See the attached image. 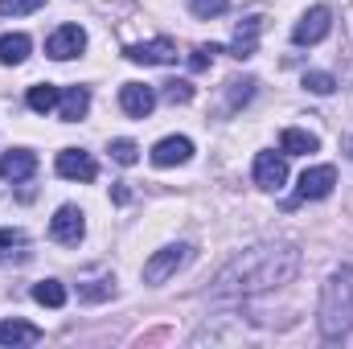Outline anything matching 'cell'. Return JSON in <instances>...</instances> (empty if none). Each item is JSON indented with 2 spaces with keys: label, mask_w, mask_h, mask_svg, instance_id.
<instances>
[{
  "label": "cell",
  "mask_w": 353,
  "mask_h": 349,
  "mask_svg": "<svg viewBox=\"0 0 353 349\" xmlns=\"http://www.w3.org/2000/svg\"><path fill=\"white\" fill-rule=\"evenodd\" d=\"M353 333V267H337L321 292V337L341 341Z\"/></svg>",
  "instance_id": "7a4b0ae2"
},
{
  "label": "cell",
  "mask_w": 353,
  "mask_h": 349,
  "mask_svg": "<svg viewBox=\"0 0 353 349\" xmlns=\"http://www.w3.org/2000/svg\"><path fill=\"white\" fill-rule=\"evenodd\" d=\"M33 300L46 304V308H62L66 304V288L58 279H41V283H33Z\"/></svg>",
  "instance_id": "ffe728a7"
},
{
  "label": "cell",
  "mask_w": 353,
  "mask_h": 349,
  "mask_svg": "<svg viewBox=\"0 0 353 349\" xmlns=\"http://www.w3.org/2000/svg\"><path fill=\"white\" fill-rule=\"evenodd\" d=\"M288 181V157L283 152H259L255 157V185L259 189H283Z\"/></svg>",
  "instance_id": "9c48e42d"
},
{
  "label": "cell",
  "mask_w": 353,
  "mask_h": 349,
  "mask_svg": "<svg viewBox=\"0 0 353 349\" xmlns=\"http://www.w3.org/2000/svg\"><path fill=\"white\" fill-rule=\"evenodd\" d=\"M58 87H50V83H37V87H29V107L37 111V115H46V111H54L58 107Z\"/></svg>",
  "instance_id": "44dd1931"
},
{
  "label": "cell",
  "mask_w": 353,
  "mask_h": 349,
  "mask_svg": "<svg viewBox=\"0 0 353 349\" xmlns=\"http://www.w3.org/2000/svg\"><path fill=\"white\" fill-rule=\"evenodd\" d=\"M345 152H350V161H353V136H350V140H345Z\"/></svg>",
  "instance_id": "f1b7e54d"
},
{
  "label": "cell",
  "mask_w": 353,
  "mask_h": 349,
  "mask_svg": "<svg viewBox=\"0 0 353 349\" xmlns=\"http://www.w3.org/2000/svg\"><path fill=\"white\" fill-rule=\"evenodd\" d=\"M304 87L312 90V94H333V90H337V83H333V74L312 70V74H304Z\"/></svg>",
  "instance_id": "484cf974"
},
{
  "label": "cell",
  "mask_w": 353,
  "mask_h": 349,
  "mask_svg": "<svg viewBox=\"0 0 353 349\" xmlns=\"http://www.w3.org/2000/svg\"><path fill=\"white\" fill-rule=\"evenodd\" d=\"M329 29H333V12H329L325 4H316V8H308V12L296 21L292 41H296V46H316V41L329 37Z\"/></svg>",
  "instance_id": "277c9868"
},
{
  "label": "cell",
  "mask_w": 353,
  "mask_h": 349,
  "mask_svg": "<svg viewBox=\"0 0 353 349\" xmlns=\"http://www.w3.org/2000/svg\"><path fill=\"white\" fill-rule=\"evenodd\" d=\"M83 50H87V33H83L79 25H62V29H54L50 41H46V54H50L54 62H70V58H79Z\"/></svg>",
  "instance_id": "8992f818"
},
{
  "label": "cell",
  "mask_w": 353,
  "mask_h": 349,
  "mask_svg": "<svg viewBox=\"0 0 353 349\" xmlns=\"http://www.w3.org/2000/svg\"><path fill=\"white\" fill-rule=\"evenodd\" d=\"M37 8H46V0H0V17H25Z\"/></svg>",
  "instance_id": "603a6c76"
},
{
  "label": "cell",
  "mask_w": 353,
  "mask_h": 349,
  "mask_svg": "<svg viewBox=\"0 0 353 349\" xmlns=\"http://www.w3.org/2000/svg\"><path fill=\"white\" fill-rule=\"evenodd\" d=\"M259 33H263V17H243L234 25V37H230V54L234 58H251L259 50Z\"/></svg>",
  "instance_id": "7c38bea8"
},
{
  "label": "cell",
  "mask_w": 353,
  "mask_h": 349,
  "mask_svg": "<svg viewBox=\"0 0 353 349\" xmlns=\"http://www.w3.org/2000/svg\"><path fill=\"white\" fill-rule=\"evenodd\" d=\"M87 235V222H83V210L79 206H62L54 218H50V239L62 243V247H79Z\"/></svg>",
  "instance_id": "5b68a950"
},
{
  "label": "cell",
  "mask_w": 353,
  "mask_h": 349,
  "mask_svg": "<svg viewBox=\"0 0 353 349\" xmlns=\"http://www.w3.org/2000/svg\"><path fill=\"white\" fill-rule=\"evenodd\" d=\"M111 157H115L119 165H136V157H140V148H136L132 140H111Z\"/></svg>",
  "instance_id": "4316f807"
},
{
  "label": "cell",
  "mask_w": 353,
  "mask_h": 349,
  "mask_svg": "<svg viewBox=\"0 0 353 349\" xmlns=\"http://www.w3.org/2000/svg\"><path fill=\"white\" fill-rule=\"evenodd\" d=\"M128 58H132V62H140V66H169V62H176V46L169 41V37L140 41V46H132V50H128Z\"/></svg>",
  "instance_id": "8fae6325"
},
{
  "label": "cell",
  "mask_w": 353,
  "mask_h": 349,
  "mask_svg": "<svg viewBox=\"0 0 353 349\" xmlns=\"http://www.w3.org/2000/svg\"><path fill=\"white\" fill-rule=\"evenodd\" d=\"M58 173L66 177V181H94L99 177V165H94V157L83 152V148H66V152H58Z\"/></svg>",
  "instance_id": "30bf717a"
},
{
  "label": "cell",
  "mask_w": 353,
  "mask_h": 349,
  "mask_svg": "<svg viewBox=\"0 0 353 349\" xmlns=\"http://www.w3.org/2000/svg\"><path fill=\"white\" fill-rule=\"evenodd\" d=\"M33 173H37V157L29 148H12V152L0 157V177L4 181H29Z\"/></svg>",
  "instance_id": "5bb4252c"
},
{
  "label": "cell",
  "mask_w": 353,
  "mask_h": 349,
  "mask_svg": "<svg viewBox=\"0 0 353 349\" xmlns=\"http://www.w3.org/2000/svg\"><path fill=\"white\" fill-rule=\"evenodd\" d=\"M279 148H283V157H308V152L321 148V140H316L312 132H304V128H288V132L279 136Z\"/></svg>",
  "instance_id": "ac0fdd59"
},
{
  "label": "cell",
  "mask_w": 353,
  "mask_h": 349,
  "mask_svg": "<svg viewBox=\"0 0 353 349\" xmlns=\"http://www.w3.org/2000/svg\"><path fill=\"white\" fill-rule=\"evenodd\" d=\"M218 54H222L218 46H197V50L189 54V66H193V70H205V66H210V62H214Z\"/></svg>",
  "instance_id": "83f0119b"
},
{
  "label": "cell",
  "mask_w": 353,
  "mask_h": 349,
  "mask_svg": "<svg viewBox=\"0 0 353 349\" xmlns=\"http://www.w3.org/2000/svg\"><path fill=\"white\" fill-rule=\"evenodd\" d=\"M189 243H176V247H165V251H157L152 259L144 263V283H165L173 271H181L185 263H189Z\"/></svg>",
  "instance_id": "3957f363"
},
{
  "label": "cell",
  "mask_w": 353,
  "mask_h": 349,
  "mask_svg": "<svg viewBox=\"0 0 353 349\" xmlns=\"http://www.w3.org/2000/svg\"><path fill=\"white\" fill-rule=\"evenodd\" d=\"M255 79H234L230 83V107H243V103H251V94H255Z\"/></svg>",
  "instance_id": "cb8c5ba5"
},
{
  "label": "cell",
  "mask_w": 353,
  "mask_h": 349,
  "mask_svg": "<svg viewBox=\"0 0 353 349\" xmlns=\"http://www.w3.org/2000/svg\"><path fill=\"white\" fill-rule=\"evenodd\" d=\"M333 185H337V169H333V165L304 169V173H300V197H304V201H321V197L333 193Z\"/></svg>",
  "instance_id": "ba28073f"
},
{
  "label": "cell",
  "mask_w": 353,
  "mask_h": 349,
  "mask_svg": "<svg viewBox=\"0 0 353 349\" xmlns=\"http://www.w3.org/2000/svg\"><path fill=\"white\" fill-rule=\"evenodd\" d=\"M193 157V144L185 140V136H165L157 148H152V165H161V169H173V165H185Z\"/></svg>",
  "instance_id": "4fadbf2b"
},
{
  "label": "cell",
  "mask_w": 353,
  "mask_h": 349,
  "mask_svg": "<svg viewBox=\"0 0 353 349\" xmlns=\"http://www.w3.org/2000/svg\"><path fill=\"white\" fill-rule=\"evenodd\" d=\"M119 107H123L132 119H148L152 107H157V90L148 87V83H123V90H119Z\"/></svg>",
  "instance_id": "52a82bcc"
},
{
  "label": "cell",
  "mask_w": 353,
  "mask_h": 349,
  "mask_svg": "<svg viewBox=\"0 0 353 349\" xmlns=\"http://www.w3.org/2000/svg\"><path fill=\"white\" fill-rule=\"evenodd\" d=\"M161 94H165V103H189V99H193V87H189V83H185V79H169V83H161Z\"/></svg>",
  "instance_id": "7402d4cb"
},
{
  "label": "cell",
  "mask_w": 353,
  "mask_h": 349,
  "mask_svg": "<svg viewBox=\"0 0 353 349\" xmlns=\"http://www.w3.org/2000/svg\"><path fill=\"white\" fill-rule=\"evenodd\" d=\"M226 4H230V0H189V12L201 17V21H210V17L226 12Z\"/></svg>",
  "instance_id": "d4e9b609"
},
{
  "label": "cell",
  "mask_w": 353,
  "mask_h": 349,
  "mask_svg": "<svg viewBox=\"0 0 353 349\" xmlns=\"http://www.w3.org/2000/svg\"><path fill=\"white\" fill-rule=\"evenodd\" d=\"M25 259H29V235L17 230V226L12 230H0V263L12 267V263H25Z\"/></svg>",
  "instance_id": "2e32d148"
},
{
  "label": "cell",
  "mask_w": 353,
  "mask_h": 349,
  "mask_svg": "<svg viewBox=\"0 0 353 349\" xmlns=\"http://www.w3.org/2000/svg\"><path fill=\"white\" fill-rule=\"evenodd\" d=\"M296 271H300V251L292 243H263V247H251L226 263L214 275L210 296L214 300H247V296L275 292V288L292 283Z\"/></svg>",
  "instance_id": "6da1fadb"
},
{
  "label": "cell",
  "mask_w": 353,
  "mask_h": 349,
  "mask_svg": "<svg viewBox=\"0 0 353 349\" xmlns=\"http://www.w3.org/2000/svg\"><path fill=\"white\" fill-rule=\"evenodd\" d=\"M37 341H41V329H37V325H29V321H17V317H8V321L0 325V346H4V349L37 346Z\"/></svg>",
  "instance_id": "9a60e30c"
},
{
  "label": "cell",
  "mask_w": 353,
  "mask_h": 349,
  "mask_svg": "<svg viewBox=\"0 0 353 349\" xmlns=\"http://www.w3.org/2000/svg\"><path fill=\"white\" fill-rule=\"evenodd\" d=\"M87 107H90L87 87H70V90H62V99H58V115H62L66 123H79V119L87 115Z\"/></svg>",
  "instance_id": "e0dca14e"
},
{
  "label": "cell",
  "mask_w": 353,
  "mask_h": 349,
  "mask_svg": "<svg viewBox=\"0 0 353 349\" xmlns=\"http://www.w3.org/2000/svg\"><path fill=\"white\" fill-rule=\"evenodd\" d=\"M29 46H33V41H29L25 33H4V37H0V62H4V66H21V62L29 58Z\"/></svg>",
  "instance_id": "d6986e66"
}]
</instances>
